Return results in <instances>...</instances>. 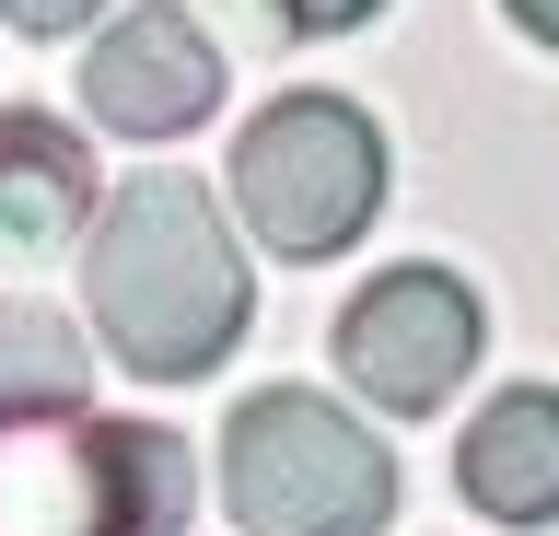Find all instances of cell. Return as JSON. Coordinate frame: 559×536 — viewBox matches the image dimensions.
Instances as JSON below:
<instances>
[{
    "label": "cell",
    "mask_w": 559,
    "mask_h": 536,
    "mask_svg": "<svg viewBox=\"0 0 559 536\" xmlns=\"http://www.w3.org/2000/svg\"><path fill=\"white\" fill-rule=\"evenodd\" d=\"M82 303H94L105 361H129L140 385H199L222 373L257 315V281H245V246L222 199L199 176H152L105 187L94 199V246H82Z\"/></svg>",
    "instance_id": "obj_1"
},
{
    "label": "cell",
    "mask_w": 559,
    "mask_h": 536,
    "mask_svg": "<svg viewBox=\"0 0 559 536\" xmlns=\"http://www.w3.org/2000/svg\"><path fill=\"white\" fill-rule=\"evenodd\" d=\"M199 455L164 420L35 408L0 420V536H187Z\"/></svg>",
    "instance_id": "obj_2"
},
{
    "label": "cell",
    "mask_w": 559,
    "mask_h": 536,
    "mask_svg": "<svg viewBox=\"0 0 559 536\" xmlns=\"http://www.w3.org/2000/svg\"><path fill=\"white\" fill-rule=\"evenodd\" d=\"M222 501L245 536H384L396 443L314 385H257L222 420Z\"/></svg>",
    "instance_id": "obj_3"
},
{
    "label": "cell",
    "mask_w": 559,
    "mask_h": 536,
    "mask_svg": "<svg viewBox=\"0 0 559 536\" xmlns=\"http://www.w3.org/2000/svg\"><path fill=\"white\" fill-rule=\"evenodd\" d=\"M234 211L292 269L361 246L373 211H384V129L349 94H280V106H257L245 141H234Z\"/></svg>",
    "instance_id": "obj_4"
},
{
    "label": "cell",
    "mask_w": 559,
    "mask_h": 536,
    "mask_svg": "<svg viewBox=\"0 0 559 536\" xmlns=\"http://www.w3.org/2000/svg\"><path fill=\"white\" fill-rule=\"evenodd\" d=\"M489 350V315L478 291L408 257V269H373V281L338 303V373L373 396L384 420H431L454 385H466V361Z\"/></svg>",
    "instance_id": "obj_5"
},
{
    "label": "cell",
    "mask_w": 559,
    "mask_h": 536,
    "mask_svg": "<svg viewBox=\"0 0 559 536\" xmlns=\"http://www.w3.org/2000/svg\"><path fill=\"white\" fill-rule=\"evenodd\" d=\"M82 106L117 129V141H187L210 106H222V47L187 0H129L117 24H94L82 47Z\"/></svg>",
    "instance_id": "obj_6"
},
{
    "label": "cell",
    "mask_w": 559,
    "mask_h": 536,
    "mask_svg": "<svg viewBox=\"0 0 559 536\" xmlns=\"http://www.w3.org/2000/svg\"><path fill=\"white\" fill-rule=\"evenodd\" d=\"M454 490L489 525H559V385H501L454 431Z\"/></svg>",
    "instance_id": "obj_7"
},
{
    "label": "cell",
    "mask_w": 559,
    "mask_h": 536,
    "mask_svg": "<svg viewBox=\"0 0 559 536\" xmlns=\"http://www.w3.org/2000/svg\"><path fill=\"white\" fill-rule=\"evenodd\" d=\"M94 234V152L47 106H0V246H70Z\"/></svg>",
    "instance_id": "obj_8"
},
{
    "label": "cell",
    "mask_w": 559,
    "mask_h": 536,
    "mask_svg": "<svg viewBox=\"0 0 559 536\" xmlns=\"http://www.w3.org/2000/svg\"><path fill=\"white\" fill-rule=\"evenodd\" d=\"M35 408H94V350L47 303H0V420H35Z\"/></svg>",
    "instance_id": "obj_9"
},
{
    "label": "cell",
    "mask_w": 559,
    "mask_h": 536,
    "mask_svg": "<svg viewBox=\"0 0 559 536\" xmlns=\"http://www.w3.org/2000/svg\"><path fill=\"white\" fill-rule=\"evenodd\" d=\"M94 12H105V0H0V24H12V36H82Z\"/></svg>",
    "instance_id": "obj_10"
},
{
    "label": "cell",
    "mask_w": 559,
    "mask_h": 536,
    "mask_svg": "<svg viewBox=\"0 0 559 536\" xmlns=\"http://www.w3.org/2000/svg\"><path fill=\"white\" fill-rule=\"evenodd\" d=\"M280 24H292V36H349V24H373L384 0H269Z\"/></svg>",
    "instance_id": "obj_11"
},
{
    "label": "cell",
    "mask_w": 559,
    "mask_h": 536,
    "mask_svg": "<svg viewBox=\"0 0 559 536\" xmlns=\"http://www.w3.org/2000/svg\"><path fill=\"white\" fill-rule=\"evenodd\" d=\"M501 12H513V24H524L536 47H559V0H501Z\"/></svg>",
    "instance_id": "obj_12"
}]
</instances>
